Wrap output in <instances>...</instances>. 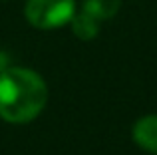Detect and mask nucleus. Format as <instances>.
<instances>
[{"instance_id":"f257e3e1","label":"nucleus","mask_w":157,"mask_h":155,"mask_svg":"<svg viewBox=\"0 0 157 155\" xmlns=\"http://www.w3.org/2000/svg\"><path fill=\"white\" fill-rule=\"evenodd\" d=\"M48 101V85L42 76L28 68L0 72V119L8 123H30Z\"/></svg>"},{"instance_id":"f03ea898","label":"nucleus","mask_w":157,"mask_h":155,"mask_svg":"<svg viewBox=\"0 0 157 155\" xmlns=\"http://www.w3.org/2000/svg\"><path fill=\"white\" fill-rule=\"evenodd\" d=\"M76 14V0H28L24 16L28 24L38 30H56Z\"/></svg>"},{"instance_id":"7ed1b4c3","label":"nucleus","mask_w":157,"mask_h":155,"mask_svg":"<svg viewBox=\"0 0 157 155\" xmlns=\"http://www.w3.org/2000/svg\"><path fill=\"white\" fill-rule=\"evenodd\" d=\"M133 141L141 149L157 155V115H143L133 123Z\"/></svg>"},{"instance_id":"20e7f679","label":"nucleus","mask_w":157,"mask_h":155,"mask_svg":"<svg viewBox=\"0 0 157 155\" xmlns=\"http://www.w3.org/2000/svg\"><path fill=\"white\" fill-rule=\"evenodd\" d=\"M70 24H72V32L80 40H94L98 36V32H100V20L84 10L76 12L74 18L70 20Z\"/></svg>"},{"instance_id":"39448f33","label":"nucleus","mask_w":157,"mask_h":155,"mask_svg":"<svg viewBox=\"0 0 157 155\" xmlns=\"http://www.w3.org/2000/svg\"><path fill=\"white\" fill-rule=\"evenodd\" d=\"M119 6H121V0H84L82 10L92 14L94 18H98L101 22V20L113 18L119 12Z\"/></svg>"},{"instance_id":"423d86ee","label":"nucleus","mask_w":157,"mask_h":155,"mask_svg":"<svg viewBox=\"0 0 157 155\" xmlns=\"http://www.w3.org/2000/svg\"><path fill=\"white\" fill-rule=\"evenodd\" d=\"M8 64H10V62H8V54H6V52H2V50H0V72H4L6 68H10Z\"/></svg>"}]
</instances>
